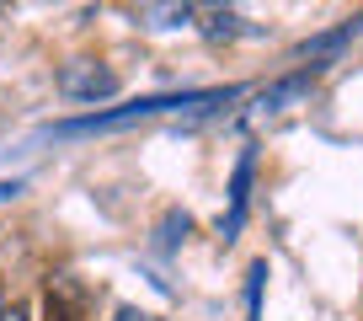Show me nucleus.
I'll return each instance as SVG.
<instances>
[{
    "instance_id": "10",
    "label": "nucleus",
    "mask_w": 363,
    "mask_h": 321,
    "mask_svg": "<svg viewBox=\"0 0 363 321\" xmlns=\"http://www.w3.org/2000/svg\"><path fill=\"white\" fill-rule=\"evenodd\" d=\"M0 316H6V289H0Z\"/></svg>"
},
{
    "instance_id": "5",
    "label": "nucleus",
    "mask_w": 363,
    "mask_h": 321,
    "mask_svg": "<svg viewBox=\"0 0 363 321\" xmlns=\"http://www.w3.org/2000/svg\"><path fill=\"white\" fill-rule=\"evenodd\" d=\"M251 166H257V156H240V166H235V183H230V219H225V236H235L240 230V219H246V187H251Z\"/></svg>"
},
{
    "instance_id": "4",
    "label": "nucleus",
    "mask_w": 363,
    "mask_h": 321,
    "mask_svg": "<svg viewBox=\"0 0 363 321\" xmlns=\"http://www.w3.org/2000/svg\"><path fill=\"white\" fill-rule=\"evenodd\" d=\"M150 27H187L193 22V0H134Z\"/></svg>"
},
{
    "instance_id": "3",
    "label": "nucleus",
    "mask_w": 363,
    "mask_h": 321,
    "mask_svg": "<svg viewBox=\"0 0 363 321\" xmlns=\"http://www.w3.org/2000/svg\"><path fill=\"white\" fill-rule=\"evenodd\" d=\"M315 75L320 70H299V75H284V80H272L267 92H257V102H251V124H257V118H272V113H284L289 102H299V97L310 92V86H315Z\"/></svg>"
},
{
    "instance_id": "8",
    "label": "nucleus",
    "mask_w": 363,
    "mask_h": 321,
    "mask_svg": "<svg viewBox=\"0 0 363 321\" xmlns=\"http://www.w3.org/2000/svg\"><path fill=\"white\" fill-rule=\"evenodd\" d=\"M22 193V183H0V198H16Z\"/></svg>"
},
{
    "instance_id": "1",
    "label": "nucleus",
    "mask_w": 363,
    "mask_h": 321,
    "mask_svg": "<svg viewBox=\"0 0 363 321\" xmlns=\"http://www.w3.org/2000/svg\"><path fill=\"white\" fill-rule=\"evenodd\" d=\"M235 86H214V92H160V97H134L123 107H107V113H80L69 124H54V134H107V129H128L145 124L160 113H198V107H230L235 102Z\"/></svg>"
},
{
    "instance_id": "6",
    "label": "nucleus",
    "mask_w": 363,
    "mask_h": 321,
    "mask_svg": "<svg viewBox=\"0 0 363 321\" xmlns=\"http://www.w3.org/2000/svg\"><path fill=\"white\" fill-rule=\"evenodd\" d=\"M262 278H267V263H251V284H246V316H262Z\"/></svg>"
},
{
    "instance_id": "9",
    "label": "nucleus",
    "mask_w": 363,
    "mask_h": 321,
    "mask_svg": "<svg viewBox=\"0 0 363 321\" xmlns=\"http://www.w3.org/2000/svg\"><path fill=\"white\" fill-rule=\"evenodd\" d=\"M0 321H27V316H22V310H6V316H0Z\"/></svg>"
},
{
    "instance_id": "7",
    "label": "nucleus",
    "mask_w": 363,
    "mask_h": 321,
    "mask_svg": "<svg viewBox=\"0 0 363 321\" xmlns=\"http://www.w3.org/2000/svg\"><path fill=\"white\" fill-rule=\"evenodd\" d=\"M118 321H160V316H150V310H134V305H123V310H118Z\"/></svg>"
},
{
    "instance_id": "2",
    "label": "nucleus",
    "mask_w": 363,
    "mask_h": 321,
    "mask_svg": "<svg viewBox=\"0 0 363 321\" xmlns=\"http://www.w3.org/2000/svg\"><path fill=\"white\" fill-rule=\"evenodd\" d=\"M59 92L69 97V102H102V97H113L118 92V75L113 70H96V65H86V59H80V65H69L65 75H59Z\"/></svg>"
}]
</instances>
